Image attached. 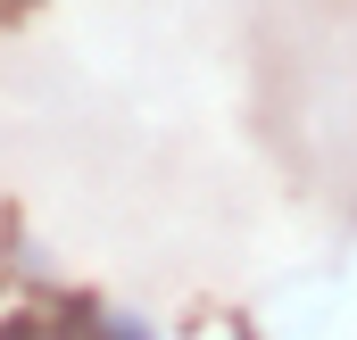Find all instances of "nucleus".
Here are the masks:
<instances>
[{"label":"nucleus","mask_w":357,"mask_h":340,"mask_svg":"<svg viewBox=\"0 0 357 340\" xmlns=\"http://www.w3.org/2000/svg\"><path fill=\"white\" fill-rule=\"evenodd\" d=\"M91 340H158V332H150L142 316H100V332H91Z\"/></svg>","instance_id":"obj_1"}]
</instances>
